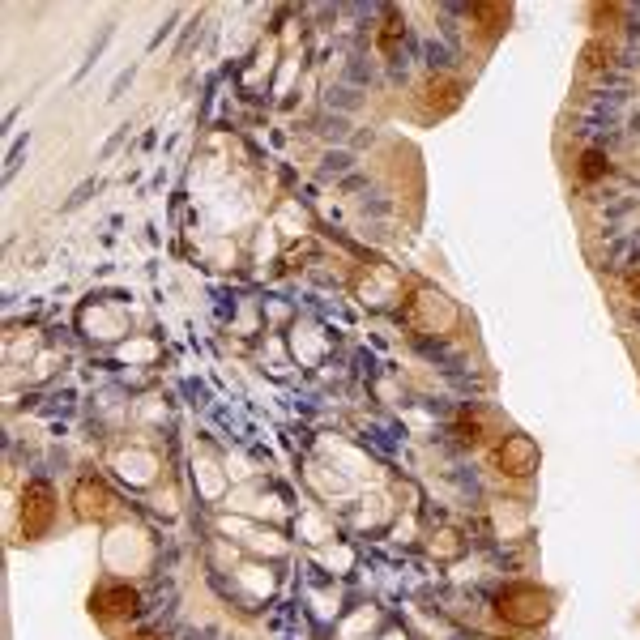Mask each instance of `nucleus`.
<instances>
[{"instance_id": "1", "label": "nucleus", "mask_w": 640, "mask_h": 640, "mask_svg": "<svg viewBox=\"0 0 640 640\" xmlns=\"http://www.w3.org/2000/svg\"><path fill=\"white\" fill-rule=\"evenodd\" d=\"M52 525V487L47 483H26L22 491V534L39 538Z\"/></svg>"}, {"instance_id": "2", "label": "nucleus", "mask_w": 640, "mask_h": 640, "mask_svg": "<svg viewBox=\"0 0 640 640\" xmlns=\"http://www.w3.org/2000/svg\"><path fill=\"white\" fill-rule=\"evenodd\" d=\"M500 615L512 623H538L547 615V594H538L530 585H517V589H504L500 594Z\"/></svg>"}, {"instance_id": "3", "label": "nucleus", "mask_w": 640, "mask_h": 640, "mask_svg": "<svg viewBox=\"0 0 640 640\" xmlns=\"http://www.w3.org/2000/svg\"><path fill=\"white\" fill-rule=\"evenodd\" d=\"M90 606H94V615H107V619L133 615V611H137V589H128V585H103V589H94V594H90Z\"/></svg>"}, {"instance_id": "4", "label": "nucleus", "mask_w": 640, "mask_h": 640, "mask_svg": "<svg viewBox=\"0 0 640 640\" xmlns=\"http://www.w3.org/2000/svg\"><path fill=\"white\" fill-rule=\"evenodd\" d=\"M73 504H77V517L99 521V517H107L111 495H107V487L99 483V478H82V483L73 487Z\"/></svg>"}, {"instance_id": "5", "label": "nucleus", "mask_w": 640, "mask_h": 640, "mask_svg": "<svg viewBox=\"0 0 640 640\" xmlns=\"http://www.w3.org/2000/svg\"><path fill=\"white\" fill-rule=\"evenodd\" d=\"M534 461H538V453H534V444L530 440H508L504 448H500V466L508 470V474H530L534 470Z\"/></svg>"}, {"instance_id": "6", "label": "nucleus", "mask_w": 640, "mask_h": 640, "mask_svg": "<svg viewBox=\"0 0 640 640\" xmlns=\"http://www.w3.org/2000/svg\"><path fill=\"white\" fill-rule=\"evenodd\" d=\"M137 640H158V636H137Z\"/></svg>"}]
</instances>
